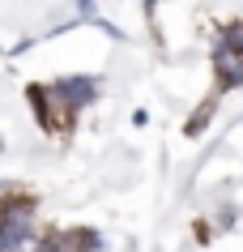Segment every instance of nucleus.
<instances>
[{"mask_svg":"<svg viewBox=\"0 0 243 252\" xmlns=\"http://www.w3.org/2000/svg\"><path fill=\"white\" fill-rule=\"evenodd\" d=\"M34 231V205L30 201H9L0 210V252H13L22 248Z\"/></svg>","mask_w":243,"mask_h":252,"instance_id":"f257e3e1","label":"nucleus"},{"mask_svg":"<svg viewBox=\"0 0 243 252\" xmlns=\"http://www.w3.org/2000/svg\"><path fill=\"white\" fill-rule=\"evenodd\" d=\"M214 64H217V81H222V86H239L243 81V47H235L230 39H222L217 52H214Z\"/></svg>","mask_w":243,"mask_h":252,"instance_id":"f03ea898","label":"nucleus"},{"mask_svg":"<svg viewBox=\"0 0 243 252\" xmlns=\"http://www.w3.org/2000/svg\"><path fill=\"white\" fill-rule=\"evenodd\" d=\"M55 90H60V98H64L73 111L85 103H94V94H98V81L94 77H64V81H55Z\"/></svg>","mask_w":243,"mask_h":252,"instance_id":"7ed1b4c3","label":"nucleus"},{"mask_svg":"<svg viewBox=\"0 0 243 252\" xmlns=\"http://www.w3.org/2000/svg\"><path fill=\"white\" fill-rule=\"evenodd\" d=\"M52 244H55V235H47V239H39L34 248H26V252H52Z\"/></svg>","mask_w":243,"mask_h":252,"instance_id":"20e7f679","label":"nucleus"}]
</instances>
